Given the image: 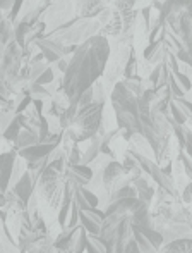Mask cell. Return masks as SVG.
Wrapping results in <instances>:
<instances>
[{
  "label": "cell",
  "mask_w": 192,
  "mask_h": 253,
  "mask_svg": "<svg viewBox=\"0 0 192 253\" xmlns=\"http://www.w3.org/2000/svg\"><path fill=\"white\" fill-rule=\"evenodd\" d=\"M110 55V40L101 35H96L77 47L69 60V69L64 74V93L67 95L70 105L79 107L81 95L101 80Z\"/></svg>",
  "instance_id": "obj_1"
},
{
  "label": "cell",
  "mask_w": 192,
  "mask_h": 253,
  "mask_svg": "<svg viewBox=\"0 0 192 253\" xmlns=\"http://www.w3.org/2000/svg\"><path fill=\"white\" fill-rule=\"evenodd\" d=\"M106 103L93 102L86 107H79L69 129L64 131V140H69L72 143H84L96 136L101 129L103 112H105Z\"/></svg>",
  "instance_id": "obj_2"
},
{
  "label": "cell",
  "mask_w": 192,
  "mask_h": 253,
  "mask_svg": "<svg viewBox=\"0 0 192 253\" xmlns=\"http://www.w3.org/2000/svg\"><path fill=\"white\" fill-rule=\"evenodd\" d=\"M110 103L117 116V124L120 129L130 131V133H141V112H139V98L130 93L124 83L115 84L113 91L110 93Z\"/></svg>",
  "instance_id": "obj_3"
},
{
  "label": "cell",
  "mask_w": 192,
  "mask_h": 253,
  "mask_svg": "<svg viewBox=\"0 0 192 253\" xmlns=\"http://www.w3.org/2000/svg\"><path fill=\"white\" fill-rule=\"evenodd\" d=\"M36 195L40 198V205L48 207L50 210H59L65 195L64 174L48 166L36 181Z\"/></svg>",
  "instance_id": "obj_4"
},
{
  "label": "cell",
  "mask_w": 192,
  "mask_h": 253,
  "mask_svg": "<svg viewBox=\"0 0 192 253\" xmlns=\"http://www.w3.org/2000/svg\"><path fill=\"white\" fill-rule=\"evenodd\" d=\"M101 30L103 26L98 19H81V17H76L72 21V26L67 30L65 37H64V45H83L90 38L99 35Z\"/></svg>",
  "instance_id": "obj_5"
},
{
  "label": "cell",
  "mask_w": 192,
  "mask_h": 253,
  "mask_svg": "<svg viewBox=\"0 0 192 253\" xmlns=\"http://www.w3.org/2000/svg\"><path fill=\"white\" fill-rule=\"evenodd\" d=\"M76 5L72 0H52V5L48 7L45 14V23L48 26V33L64 24L76 19Z\"/></svg>",
  "instance_id": "obj_6"
},
{
  "label": "cell",
  "mask_w": 192,
  "mask_h": 253,
  "mask_svg": "<svg viewBox=\"0 0 192 253\" xmlns=\"http://www.w3.org/2000/svg\"><path fill=\"white\" fill-rule=\"evenodd\" d=\"M23 48L14 40L2 50V81L16 80L23 69Z\"/></svg>",
  "instance_id": "obj_7"
},
{
  "label": "cell",
  "mask_w": 192,
  "mask_h": 253,
  "mask_svg": "<svg viewBox=\"0 0 192 253\" xmlns=\"http://www.w3.org/2000/svg\"><path fill=\"white\" fill-rule=\"evenodd\" d=\"M64 176H65V179L72 181L77 188H88V184H90L95 177V170L91 169V166L77 164V166H67Z\"/></svg>",
  "instance_id": "obj_8"
},
{
  "label": "cell",
  "mask_w": 192,
  "mask_h": 253,
  "mask_svg": "<svg viewBox=\"0 0 192 253\" xmlns=\"http://www.w3.org/2000/svg\"><path fill=\"white\" fill-rule=\"evenodd\" d=\"M76 16L81 19H98V16L106 9V3L101 0H74Z\"/></svg>",
  "instance_id": "obj_9"
},
{
  "label": "cell",
  "mask_w": 192,
  "mask_h": 253,
  "mask_svg": "<svg viewBox=\"0 0 192 253\" xmlns=\"http://www.w3.org/2000/svg\"><path fill=\"white\" fill-rule=\"evenodd\" d=\"M57 145H48V143H38L33 145L30 148H24V150H19V157L24 160L26 164H33V162H41V160L48 159L53 152L57 150Z\"/></svg>",
  "instance_id": "obj_10"
},
{
  "label": "cell",
  "mask_w": 192,
  "mask_h": 253,
  "mask_svg": "<svg viewBox=\"0 0 192 253\" xmlns=\"http://www.w3.org/2000/svg\"><path fill=\"white\" fill-rule=\"evenodd\" d=\"M10 191H12L21 202L26 203V207H28V203H30V200L34 197V193H36V183H34V179H33V174L28 170V172L10 188Z\"/></svg>",
  "instance_id": "obj_11"
},
{
  "label": "cell",
  "mask_w": 192,
  "mask_h": 253,
  "mask_svg": "<svg viewBox=\"0 0 192 253\" xmlns=\"http://www.w3.org/2000/svg\"><path fill=\"white\" fill-rule=\"evenodd\" d=\"M17 157H19L17 150L2 153V195L7 193V191H9V188H10L14 167H16V162H17Z\"/></svg>",
  "instance_id": "obj_12"
},
{
  "label": "cell",
  "mask_w": 192,
  "mask_h": 253,
  "mask_svg": "<svg viewBox=\"0 0 192 253\" xmlns=\"http://www.w3.org/2000/svg\"><path fill=\"white\" fill-rule=\"evenodd\" d=\"M38 48L41 50V53L45 55L48 64H53V62H59L60 59L65 57V45L64 43H57V42H52L48 38H43V40L38 42Z\"/></svg>",
  "instance_id": "obj_13"
},
{
  "label": "cell",
  "mask_w": 192,
  "mask_h": 253,
  "mask_svg": "<svg viewBox=\"0 0 192 253\" xmlns=\"http://www.w3.org/2000/svg\"><path fill=\"white\" fill-rule=\"evenodd\" d=\"M124 31V21H122V14L119 12V10H113V17L112 21H110L106 26H103V30L99 31V35L101 37H106V38H117L120 37Z\"/></svg>",
  "instance_id": "obj_14"
},
{
  "label": "cell",
  "mask_w": 192,
  "mask_h": 253,
  "mask_svg": "<svg viewBox=\"0 0 192 253\" xmlns=\"http://www.w3.org/2000/svg\"><path fill=\"white\" fill-rule=\"evenodd\" d=\"M134 227H137V229L141 231V234L153 245V248H155L156 252L161 250L163 245H165V240H163V234L160 233L158 229H155L153 226H134Z\"/></svg>",
  "instance_id": "obj_15"
},
{
  "label": "cell",
  "mask_w": 192,
  "mask_h": 253,
  "mask_svg": "<svg viewBox=\"0 0 192 253\" xmlns=\"http://www.w3.org/2000/svg\"><path fill=\"white\" fill-rule=\"evenodd\" d=\"M40 143V136L34 133H31V131L28 129H23L19 134V138L16 140V143H14V150H24V148H30L33 147V145H38Z\"/></svg>",
  "instance_id": "obj_16"
},
{
  "label": "cell",
  "mask_w": 192,
  "mask_h": 253,
  "mask_svg": "<svg viewBox=\"0 0 192 253\" xmlns=\"http://www.w3.org/2000/svg\"><path fill=\"white\" fill-rule=\"evenodd\" d=\"M124 86L127 88V90L130 91V93H134L137 98L143 97L144 93V88H143V78L139 76V74H136V76L132 78H126V80H122Z\"/></svg>",
  "instance_id": "obj_17"
},
{
  "label": "cell",
  "mask_w": 192,
  "mask_h": 253,
  "mask_svg": "<svg viewBox=\"0 0 192 253\" xmlns=\"http://www.w3.org/2000/svg\"><path fill=\"white\" fill-rule=\"evenodd\" d=\"M132 236H134V240H136V243H137V247H139L141 253H158L155 248H153V245L146 240L143 234H141V231L137 229V227H134V226H132Z\"/></svg>",
  "instance_id": "obj_18"
},
{
  "label": "cell",
  "mask_w": 192,
  "mask_h": 253,
  "mask_svg": "<svg viewBox=\"0 0 192 253\" xmlns=\"http://www.w3.org/2000/svg\"><path fill=\"white\" fill-rule=\"evenodd\" d=\"M21 131H23V126H21V123L17 121V116L16 119L12 121V124H10L9 127H7L5 131H3V140L7 141H12V143H16V140L19 138Z\"/></svg>",
  "instance_id": "obj_19"
},
{
  "label": "cell",
  "mask_w": 192,
  "mask_h": 253,
  "mask_svg": "<svg viewBox=\"0 0 192 253\" xmlns=\"http://www.w3.org/2000/svg\"><path fill=\"white\" fill-rule=\"evenodd\" d=\"M93 93H95V102L98 103H106L108 102V90H106L105 83H103L101 80L96 81V83L93 84Z\"/></svg>",
  "instance_id": "obj_20"
},
{
  "label": "cell",
  "mask_w": 192,
  "mask_h": 253,
  "mask_svg": "<svg viewBox=\"0 0 192 253\" xmlns=\"http://www.w3.org/2000/svg\"><path fill=\"white\" fill-rule=\"evenodd\" d=\"M170 117H172L173 121H175L177 124H180V126H184V124L187 123V119H189V117L186 116V114L182 112V110H180V107L177 105L175 102H170Z\"/></svg>",
  "instance_id": "obj_21"
},
{
  "label": "cell",
  "mask_w": 192,
  "mask_h": 253,
  "mask_svg": "<svg viewBox=\"0 0 192 253\" xmlns=\"http://www.w3.org/2000/svg\"><path fill=\"white\" fill-rule=\"evenodd\" d=\"M79 191L81 195H83V198L88 202V205L91 207V209H98V205H99V197L95 193V191H91L90 188H79Z\"/></svg>",
  "instance_id": "obj_22"
},
{
  "label": "cell",
  "mask_w": 192,
  "mask_h": 253,
  "mask_svg": "<svg viewBox=\"0 0 192 253\" xmlns=\"http://www.w3.org/2000/svg\"><path fill=\"white\" fill-rule=\"evenodd\" d=\"M168 88L172 90V95L173 98H184L186 97V91L182 90V86L179 84V81H177L175 74L170 73V78H168Z\"/></svg>",
  "instance_id": "obj_23"
},
{
  "label": "cell",
  "mask_w": 192,
  "mask_h": 253,
  "mask_svg": "<svg viewBox=\"0 0 192 253\" xmlns=\"http://www.w3.org/2000/svg\"><path fill=\"white\" fill-rule=\"evenodd\" d=\"M81 212L86 213V215L90 217L93 222L98 224V226H101V224L105 222V219H106L105 210H99V209H88V210H81Z\"/></svg>",
  "instance_id": "obj_24"
},
{
  "label": "cell",
  "mask_w": 192,
  "mask_h": 253,
  "mask_svg": "<svg viewBox=\"0 0 192 253\" xmlns=\"http://www.w3.org/2000/svg\"><path fill=\"white\" fill-rule=\"evenodd\" d=\"M137 2L139 0H113V5L119 12H129V10H134Z\"/></svg>",
  "instance_id": "obj_25"
},
{
  "label": "cell",
  "mask_w": 192,
  "mask_h": 253,
  "mask_svg": "<svg viewBox=\"0 0 192 253\" xmlns=\"http://www.w3.org/2000/svg\"><path fill=\"white\" fill-rule=\"evenodd\" d=\"M53 81H55V71H53V66H48L47 71L41 74L40 80H38L36 83L41 84V86H48V84H52Z\"/></svg>",
  "instance_id": "obj_26"
},
{
  "label": "cell",
  "mask_w": 192,
  "mask_h": 253,
  "mask_svg": "<svg viewBox=\"0 0 192 253\" xmlns=\"http://www.w3.org/2000/svg\"><path fill=\"white\" fill-rule=\"evenodd\" d=\"M47 67H48V62L36 64V66H31V78H30L31 83H36V81L40 80L41 74H43L45 71H47Z\"/></svg>",
  "instance_id": "obj_27"
},
{
  "label": "cell",
  "mask_w": 192,
  "mask_h": 253,
  "mask_svg": "<svg viewBox=\"0 0 192 253\" xmlns=\"http://www.w3.org/2000/svg\"><path fill=\"white\" fill-rule=\"evenodd\" d=\"M173 102L180 107V110H182L187 117H192V100H187V98L184 97V98H173Z\"/></svg>",
  "instance_id": "obj_28"
},
{
  "label": "cell",
  "mask_w": 192,
  "mask_h": 253,
  "mask_svg": "<svg viewBox=\"0 0 192 253\" xmlns=\"http://www.w3.org/2000/svg\"><path fill=\"white\" fill-rule=\"evenodd\" d=\"M175 78H177V81H179V84L182 86V90L186 91V93L192 90V81H191V78L187 76V74L179 73V74H175Z\"/></svg>",
  "instance_id": "obj_29"
},
{
  "label": "cell",
  "mask_w": 192,
  "mask_h": 253,
  "mask_svg": "<svg viewBox=\"0 0 192 253\" xmlns=\"http://www.w3.org/2000/svg\"><path fill=\"white\" fill-rule=\"evenodd\" d=\"M161 69H163V62H161V64H158V66H155V69H153V71H151V74H149V76H148V80L151 81L153 88L158 86V83H160V76H161Z\"/></svg>",
  "instance_id": "obj_30"
},
{
  "label": "cell",
  "mask_w": 192,
  "mask_h": 253,
  "mask_svg": "<svg viewBox=\"0 0 192 253\" xmlns=\"http://www.w3.org/2000/svg\"><path fill=\"white\" fill-rule=\"evenodd\" d=\"M182 202L187 205V209L192 212V181H189L187 183V186L184 188V191H182Z\"/></svg>",
  "instance_id": "obj_31"
},
{
  "label": "cell",
  "mask_w": 192,
  "mask_h": 253,
  "mask_svg": "<svg viewBox=\"0 0 192 253\" xmlns=\"http://www.w3.org/2000/svg\"><path fill=\"white\" fill-rule=\"evenodd\" d=\"M95 102V93H93V88H90V90H86L83 95H81L79 98V107H86L90 105V103Z\"/></svg>",
  "instance_id": "obj_32"
},
{
  "label": "cell",
  "mask_w": 192,
  "mask_h": 253,
  "mask_svg": "<svg viewBox=\"0 0 192 253\" xmlns=\"http://www.w3.org/2000/svg\"><path fill=\"white\" fill-rule=\"evenodd\" d=\"M113 10H115V9H110V7H106V9L103 10L101 14H99V16H98V21H99V23H101V26H106V24H108L110 21H112V17H113Z\"/></svg>",
  "instance_id": "obj_33"
},
{
  "label": "cell",
  "mask_w": 192,
  "mask_h": 253,
  "mask_svg": "<svg viewBox=\"0 0 192 253\" xmlns=\"http://www.w3.org/2000/svg\"><path fill=\"white\" fill-rule=\"evenodd\" d=\"M184 152L192 159V131L187 129V134H186V147H184Z\"/></svg>",
  "instance_id": "obj_34"
},
{
  "label": "cell",
  "mask_w": 192,
  "mask_h": 253,
  "mask_svg": "<svg viewBox=\"0 0 192 253\" xmlns=\"http://www.w3.org/2000/svg\"><path fill=\"white\" fill-rule=\"evenodd\" d=\"M14 2H16V0H0V9L3 10V16H5V14H9L10 10H12Z\"/></svg>",
  "instance_id": "obj_35"
},
{
  "label": "cell",
  "mask_w": 192,
  "mask_h": 253,
  "mask_svg": "<svg viewBox=\"0 0 192 253\" xmlns=\"http://www.w3.org/2000/svg\"><path fill=\"white\" fill-rule=\"evenodd\" d=\"M101 2H105V3H106V5H108V3H110V2H112V0H101Z\"/></svg>",
  "instance_id": "obj_36"
},
{
  "label": "cell",
  "mask_w": 192,
  "mask_h": 253,
  "mask_svg": "<svg viewBox=\"0 0 192 253\" xmlns=\"http://www.w3.org/2000/svg\"><path fill=\"white\" fill-rule=\"evenodd\" d=\"M21 253H26V252H21Z\"/></svg>",
  "instance_id": "obj_37"
}]
</instances>
